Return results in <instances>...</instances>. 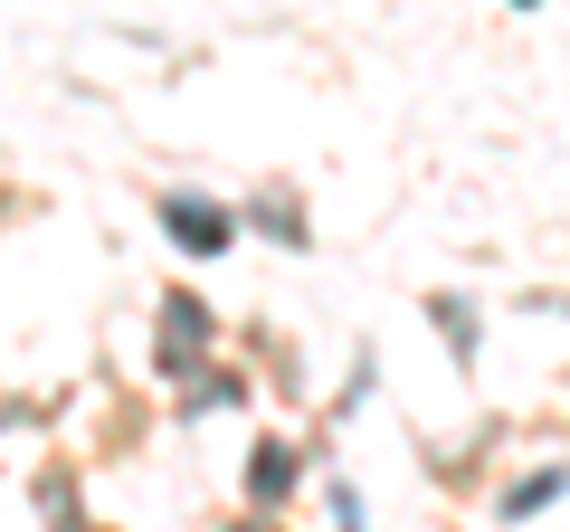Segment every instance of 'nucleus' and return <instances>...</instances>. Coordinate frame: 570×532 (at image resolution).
<instances>
[{
	"label": "nucleus",
	"instance_id": "nucleus-1",
	"mask_svg": "<svg viewBox=\"0 0 570 532\" xmlns=\"http://www.w3.org/2000/svg\"><path fill=\"white\" fill-rule=\"evenodd\" d=\"M163 219H171V238H181L190 257H219V247H228V219H219L209 200H181V190H171V200H163Z\"/></svg>",
	"mask_w": 570,
	"mask_h": 532
},
{
	"label": "nucleus",
	"instance_id": "nucleus-2",
	"mask_svg": "<svg viewBox=\"0 0 570 532\" xmlns=\"http://www.w3.org/2000/svg\"><path fill=\"white\" fill-rule=\"evenodd\" d=\"M285 485H295V456H285V447H257V456H247V494H257V504H276Z\"/></svg>",
	"mask_w": 570,
	"mask_h": 532
}]
</instances>
